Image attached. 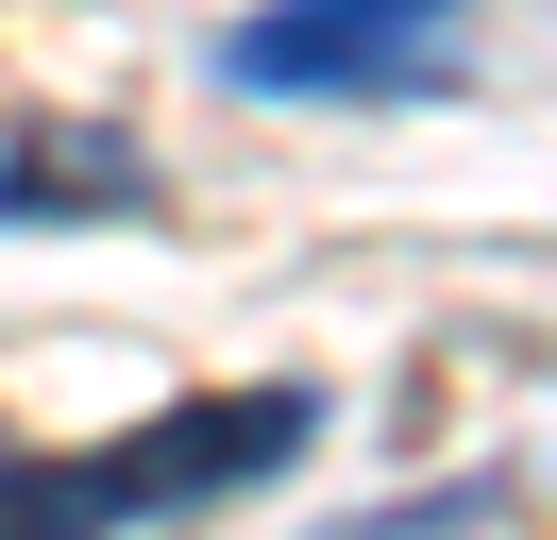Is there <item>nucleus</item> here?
<instances>
[{"label":"nucleus","instance_id":"nucleus-3","mask_svg":"<svg viewBox=\"0 0 557 540\" xmlns=\"http://www.w3.org/2000/svg\"><path fill=\"white\" fill-rule=\"evenodd\" d=\"M0 220H152V152L85 119H0Z\"/></svg>","mask_w":557,"mask_h":540},{"label":"nucleus","instance_id":"nucleus-4","mask_svg":"<svg viewBox=\"0 0 557 540\" xmlns=\"http://www.w3.org/2000/svg\"><path fill=\"white\" fill-rule=\"evenodd\" d=\"M0 472H17V439H0Z\"/></svg>","mask_w":557,"mask_h":540},{"label":"nucleus","instance_id":"nucleus-1","mask_svg":"<svg viewBox=\"0 0 557 540\" xmlns=\"http://www.w3.org/2000/svg\"><path fill=\"white\" fill-rule=\"evenodd\" d=\"M321 456V389H203L170 422H119L85 456H17L0 472V540H136V524H186V506H237L271 472Z\"/></svg>","mask_w":557,"mask_h":540},{"label":"nucleus","instance_id":"nucleus-2","mask_svg":"<svg viewBox=\"0 0 557 540\" xmlns=\"http://www.w3.org/2000/svg\"><path fill=\"white\" fill-rule=\"evenodd\" d=\"M473 68V0H253L220 34L237 101H440Z\"/></svg>","mask_w":557,"mask_h":540}]
</instances>
